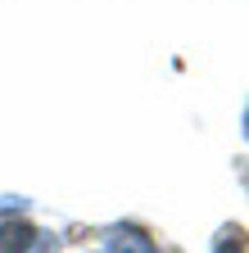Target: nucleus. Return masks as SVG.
I'll return each instance as SVG.
<instances>
[{
    "mask_svg": "<svg viewBox=\"0 0 249 253\" xmlns=\"http://www.w3.org/2000/svg\"><path fill=\"white\" fill-rule=\"evenodd\" d=\"M104 249H109V253H159V249H154V240H149L145 231H136V226H113V231L104 235Z\"/></svg>",
    "mask_w": 249,
    "mask_h": 253,
    "instance_id": "1",
    "label": "nucleus"
},
{
    "mask_svg": "<svg viewBox=\"0 0 249 253\" xmlns=\"http://www.w3.org/2000/svg\"><path fill=\"white\" fill-rule=\"evenodd\" d=\"M37 249V231L27 221H0V253H27Z\"/></svg>",
    "mask_w": 249,
    "mask_h": 253,
    "instance_id": "2",
    "label": "nucleus"
},
{
    "mask_svg": "<svg viewBox=\"0 0 249 253\" xmlns=\"http://www.w3.org/2000/svg\"><path fill=\"white\" fill-rule=\"evenodd\" d=\"M217 253H245V231H222L217 235Z\"/></svg>",
    "mask_w": 249,
    "mask_h": 253,
    "instance_id": "3",
    "label": "nucleus"
},
{
    "mask_svg": "<svg viewBox=\"0 0 249 253\" xmlns=\"http://www.w3.org/2000/svg\"><path fill=\"white\" fill-rule=\"evenodd\" d=\"M5 208H27V199H18V195L14 199H0V212H5Z\"/></svg>",
    "mask_w": 249,
    "mask_h": 253,
    "instance_id": "4",
    "label": "nucleus"
}]
</instances>
